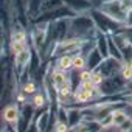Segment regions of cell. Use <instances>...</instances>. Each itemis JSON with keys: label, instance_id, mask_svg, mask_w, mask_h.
I'll return each mask as SVG.
<instances>
[{"label": "cell", "instance_id": "14", "mask_svg": "<svg viewBox=\"0 0 132 132\" xmlns=\"http://www.w3.org/2000/svg\"><path fill=\"white\" fill-rule=\"evenodd\" d=\"M92 75H93V70H82V72L79 73V81H81V82L92 81Z\"/></svg>", "mask_w": 132, "mask_h": 132}, {"label": "cell", "instance_id": "7", "mask_svg": "<svg viewBox=\"0 0 132 132\" xmlns=\"http://www.w3.org/2000/svg\"><path fill=\"white\" fill-rule=\"evenodd\" d=\"M57 69L64 72H69L70 69H73V56H69V54L61 56L57 61Z\"/></svg>", "mask_w": 132, "mask_h": 132}, {"label": "cell", "instance_id": "6", "mask_svg": "<svg viewBox=\"0 0 132 132\" xmlns=\"http://www.w3.org/2000/svg\"><path fill=\"white\" fill-rule=\"evenodd\" d=\"M69 113V126L75 127L76 124H79L82 121V110L81 109H67Z\"/></svg>", "mask_w": 132, "mask_h": 132}, {"label": "cell", "instance_id": "16", "mask_svg": "<svg viewBox=\"0 0 132 132\" xmlns=\"http://www.w3.org/2000/svg\"><path fill=\"white\" fill-rule=\"evenodd\" d=\"M124 27L132 28V10H129V11H127V14H126V19H124Z\"/></svg>", "mask_w": 132, "mask_h": 132}, {"label": "cell", "instance_id": "10", "mask_svg": "<svg viewBox=\"0 0 132 132\" xmlns=\"http://www.w3.org/2000/svg\"><path fill=\"white\" fill-rule=\"evenodd\" d=\"M86 67H87V59L84 57V54H81V53H76V54L73 56V69H75V70H79V72H82Z\"/></svg>", "mask_w": 132, "mask_h": 132}, {"label": "cell", "instance_id": "15", "mask_svg": "<svg viewBox=\"0 0 132 132\" xmlns=\"http://www.w3.org/2000/svg\"><path fill=\"white\" fill-rule=\"evenodd\" d=\"M25 132H40V130H39V127H37V124H36V120H34V118L30 121V124L27 126Z\"/></svg>", "mask_w": 132, "mask_h": 132}, {"label": "cell", "instance_id": "8", "mask_svg": "<svg viewBox=\"0 0 132 132\" xmlns=\"http://www.w3.org/2000/svg\"><path fill=\"white\" fill-rule=\"evenodd\" d=\"M28 61H30V50L28 48L20 51L19 54H16V65L19 70H22L25 65H28Z\"/></svg>", "mask_w": 132, "mask_h": 132}, {"label": "cell", "instance_id": "4", "mask_svg": "<svg viewBox=\"0 0 132 132\" xmlns=\"http://www.w3.org/2000/svg\"><path fill=\"white\" fill-rule=\"evenodd\" d=\"M36 124H37V127H39V130L40 132H47L48 130V127H50V124H51V112H40V113H37L36 115Z\"/></svg>", "mask_w": 132, "mask_h": 132}, {"label": "cell", "instance_id": "18", "mask_svg": "<svg viewBox=\"0 0 132 132\" xmlns=\"http://www.w3.org/2000/svg\"><path fill=\"white\" fill-rule=\"evenodd\" d=\"M2 132H10V130H8V129H6V127H5V129H3V130H2Z\"/></svg>", "mask_w": 132, "mask_h": 132}, {"label": "cell", "instance_id": "17", "mask_svg": "<svg viewBox=\"0 0 132 132\" xmlns=\"http://www.w3.org/2000/svg\"><path fill=\"white\" fill-rule=\"evenodd\" d=\"M16 101H17L19 104H23V103H27V93L22 90V92L17 95V100H16Z\"/></svg>", "mask_w": 132, "mask_h": 132}, {"label": "cell", "instance_id": "9", "mask_svg": "<svg viewBox=\"0 0 132 132\" xmlns=\"http://www.w3.org/2000/svg\"><path fill=\"white\" fill-rule=\"evenodd\" d=\"M31 104H33V107H34V109H37V110L44 109V107H45V104H47L45 95H44V93L36 92V93L33 95V98H31Z\"/></svg>", "mask_w": 132, "mask_h": 132}, {"label": "cell", "instance_id": "19", "mask_svg": "<svg viewBox=\"0 0 132 132\" xmlns=\"http://www.w3.org/2000/svg\"><path fill=\"white\" fill-rule=\"evenodd\" d=\"M69 132H75V130H73V129H70V130H69Z\"/></svg>", "mask_w": 132, "mask_h": 132}, {"label": "cell", "instance_id": "1", "mask_svg": "<svg viewBox=\"0 0 132 132\" xmlns=\"http://www.w3.org/2000/svg\"><path fill=\"white\" fill-rule=\"evenodd\" d=\"M126 84L127 82L123 79L121 75H115V76H110V78H104V81L101 82L100 89H101L103 95H113V93L121 92L126 87Z\"/></svg>", "mask_w": 132, "mask_h": 132}, {"label": "cell", "instance_id": "3", "mask_svg": "<svg viewBox=\"0 0 132 132\" xmlns=\"http://www.w3.org/2000/svg\"><path fill=\"white\" fill-rule=\"evenodd\" d=\"M75 132H101L104 130L100 120H90V121H81L75 127H72Z\"/></svg>", "mask_w": 132, "mask_h": 132}, {"label": "cell", "instance_id": "11", "mask_svg": "<svg viewBox=\"0 0 132 132\" xmlns=\"http://www.w3.org/2000/svg\"><path fill=\"white\" fill-rule=\"evenodd\" d=\"M11 36H13L11 40H14V42H27V34L23 30H14Z\"/></svg>", "mask_w": 132, "mask_h": 132}, {"label": "cell", "instance_id": "13", "mask_svg": "<svg viewBox=\"0 0 132 132\" xmlns=\"http://www.w3.org/2000/svg\"><path fill=\"white\" fill-rule=\"evenodd\" d=\"M27 95H34L36 92H37V87H36V84L33 82V81H27L25 84H23V89H22Z\"/></svg>", "mask_w": 132, "mask_h": 132}, {"label": "cell", "instance_id": "20", "mask_svg": "<svg viewBox=\"0 0 132 132\" xmlns=\"http://www.w3.org/2000/svg\"><path fill=\"white\" fill-rule=\"evenodd\" d=\"M101 132H109V130H101Z\"/></svg>", "mask_w": 132, "mask_h": 132}, {"label": "cell", "instance_id": "12", "mask_svg": "<svg viewBox=\"0 0 132 132\" xmlns=\"http://www.w3.org/2000/svg\"><path fill=\"white\" fill-rule=\"evenodd\" d=\"M11 50H13L14 54H19L20 51L27 50V42H14V40H11Z\"/></svg>", "mask_w": 132, "mask_h": 132}, {"label": "cell", "instance_id": "5", "mask_svg": "<svg viewBox=\"0 0 132 132\" xmlns=\"http://www.w3.org/2000/svg\"><path fill=\"white\" fill-rule=\"evenodd\" d=\"M126 121H129V117L126 115V112L123 109H115L112 112V124H113V129L121 127Z\"/></svg>", "mask_w": 132, "mask_h": 132}, {"label": "cell", "instance_id": "2", "mask_svg": "<svg viewBox=\"0 0 132 132\" xmlns=\"http://www.w3.org/2000/svg\"><path fill=\"white\" fill-rule=\"evenodd\" d=\"M2 120L6 124H10L13 129H16V132H19V123L22 120V110H20V107L17 104H8L3 109Z\"/></svg>", "mask_w": 132, "mask_h": 132}]
</instances>
